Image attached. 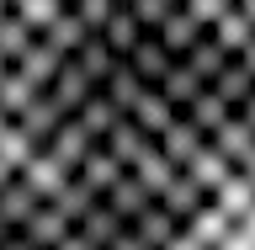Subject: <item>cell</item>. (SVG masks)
<instances>
[{"instance_id":"2","label":"cell","mask_w":255,"mask_h":250,"mask_svg":"<svg viewBox=\"0 0 255 250\" xmlns=\"http://www.w3.org/2000/svg\"><path fill=\"white\" fill-rule=\"evenodd\" d=\"M37 0H0V181L11 171L16 133L27 123V101L37 85Z\"/></svg>"},{"instance_id":"1","label":"cell","mask_w":255,"mask_h":250,"mask_svg":"<svg viewBox=\"0 0 255 250\" xmlns=\"http://www.w3.org/2000/svg\"><path fill=\"white\" fill-rule=\"evenodd\" d=\"M128 250H255V149L218 165Z\"/></svg>"}]
</instances>
